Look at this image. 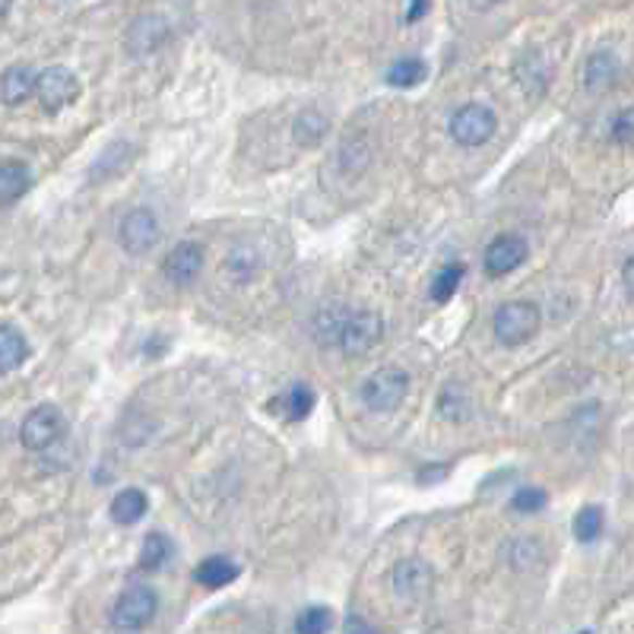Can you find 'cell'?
I'll list each match as a JSON object with an SVG mask.
<instances>
[{
	"label": "cell",
	"instance_id": "5b68a950",
	"mask_svg": "<svg viewBox=\"0 0 634 634\" xmlns=\"http://www.w3.org/2000/svg\"><path fill=\"white\" fill-rule=\"evenodd\" d=\"M64 432H67L64 412L58 410V407H51V403H45V407H36V410L23 419V425H20V442H23V448L26 450L41 453V450L54 448V445L64 438Z\"/></svg>",
	"mask_w": 634,
	"mask_h": 634
},
{
	"label": "cell",
	"instance_id": "44dd1931",
	"mask_svg": "<svg viewBox=\"0 0 634 634\" xmlns=\"http://www.w3.org/2000/svg\"><path fill=\"white\" fill-rule=\"evenodd\" d=\"M273 407L283 410V415H286L289 422H301V419H308L311 410H314V390L299 381V384H293L279 400H273Z\"/></svg>",
	"mask_w": 634,
	"mask_h": 634
},
{
	"label": "cell",
	"instance_id": "9a60e30c",
	"mask_svg": "<svg viewBox=\"0 0 634 634\" xmlns=\"http://www.w3.org/2000/svg\"><path fill=\"white\" fill-rule=\"evenodd\" d=\"M29 339L23 336V331L0 324V374L16 372L26 359H29Z\"/></svg>",
	"mask_w": 634,
	"mask_h": 634
},
{
	"label": "cell",
	"instance_id": "277c9868",
	"mask_svg": "<svg viewBox=\"0 0 634 634\" xmlns=\"http://www.w3.org/2000/svg\"><path fill=\"white\" fill-rule=\"evenodd\" d=\"M156 609H159V597H156L150 584H130L114 602L112 629H117V632L147 629L156 619Z\"/></svg>",
	"mask_w": 634,
	"mask_h": 634
},
{
	"label": "cell",
	"instance_id": "4316f807",
	"mask_svg": "<svg viewBox=\"0 0 634 634\" xmlns=\"http://www.w3.org/2000/svg\"><path fill=\"white\" fill-rule=\"evenodd\" d=\"M514 74H518V79H521L523 89H530V92H533V79H536V89H539V92H543V89H546V83H549V71L543 67V58H539V54H533V51L518 61Z\"/></svg>",
	"mask_w": 634,
	"mask_h": 634
},
{
	"label": "cell",
	"instance_id": "52a82bcc",
	"mask_svg": "<svg viewBox=\"0 0 634 634\" xmlns=\"http://www.w3.org/2000/svg\"><path fill=\"white\" fill-rule=\"evenodd\" d=\"M159 238H162V225H159V220H156V213H152L150 207L130 210V213L121 220V228H117L121 248H124L127 254H134V258H140V254L152 251V248L159 245Z\"/></svg>",
	"mask_w": 634,
	"mask_h": 634
},
{
	"label": "cell",
	"instance_id": "8992f818",
	"mask_svg": "<svg viewBox=\"0 0 634 634\" xmlns=\"http://www.w3.org/2000/svg\"><path fill=\"white\" fill-rule=\"evenodd\" d=\"M495 127H498V114L480 102L463 105L450 117V137H453V144H460L467 150H476V147L488 144L495 137Z\"/></svg>",
	"mask_w": 634,
	"mask_h": 634
},
{
	"label": "cell",
	"instance_id": "f1b7e54d",
	"mask_svg": "<svg viewBox=\"0 0 634 634\" xmlns=\"http://www.w3.org/2000/svg\"><path fill=\"white\" fill-rule=\"evenodd\" d=\"M369 159H372V152H369V147H365V140H362V137H352V140H346V144H343V156H339L343 172L359 175V172L369 165Z\"/></svg>",
	"mask_w": 634,
	"mask_h": 634
},
{
	"label": "cell",
	"instance_id": "1f68e13d",
	"mask_svg": "<svg viewBox=\"0 0 634 634\" xmlns=\"http://www.w3.org/2000/svg\"><path fill=\"white\" fill-rule=\"evenodd\" d=\"M622 286H625V293L634 299V254L622 266Z\"/></svg>",
	"mask_w": 634,
	"mask_h": 634
},
{
	"label": "cell",
	"instance_id": "e0dca14e",
	"mask_svg": "<svg viewBox=\"0 0 634 634\" xmlns=\"http://www.w3.org/2000/svg\"><path fill=\"white\" fill-rule=\"evenodd\" d=\"M150 501L140 488H124L117 492L112 501V521L121 523V526H134L137 521H144Z\"/></svg>",
	"mask_w": 634,
	"mask_h": 634
},
{
	"label": "cell",
	"instance_id": "f546056e",
	"mask_svg": "<svg viewBox=\"0 0 634 634\" xmlns=\"http://www.w3.org/2000/svg\"><path fill=\"white\" fill-rule=\"evenodd\" d=\"M546 505H549V495H546V488H536V485H523L511 498V508L518 514H539Z\"/></svg>",
	"mask_w": 634,
	"mask_h": 634
},
{
	"label": "cell",
	"instance_id": "484cf974",
	"mask_svg": "<svg viewBox=\"0 0 634 634\" xmlns=\"http://www.w3.org/2000/svg\"><path fill=\"white\" fill-rule=\"evenodd\" d=\"M422 79H425V64H422L419 58H400V61H394L390 71H387V83L397 86V89H412V86H419Z\"/></svg>",
	"mask_w": 634,
	"mask_h": 634
},
{
	"label": "cell",
	"instance_id": "2e32d148",
	"mask_svg": "<svg viewBox=\"0 0 634 634\" xmlns=\"http://www.w3.org/2000/svg\"><path fill=\"white\" fill-rule=\"evenodd\" d=\"M327 130H331V117L327 114H321L318 109H304L296 117V124H293V140L299 147H304V150H311V147H318L327 137Z\"/></svg>",
	"mask_w": 634,
	"mask_h": 634
},
{
	"label": "cell",
	"instance_id": "ffe728a7",
	"mask_svg": "<svg viewBox=\"0 0 634 634\" xmlns=\"http://www.w3.org/2000/svg\"><path fill=\"white\" fill-rule=\"evenodd\" d=\"M346 314H349L346 304H327L324 311H318L314 321H311V334H314V339H318L321 346H334L336 349V336L343 331Z\"/></svg>",
	"mask_w": 634,
	"mask_h": 634
},
{
	"label": "cell",
	"instance_id": "30bf717a",
	"mask_svg": "<svg viewBox=\"0 0 634 634\" xmlns=\"http://www.w3.org/2000/svg\"><path fill=\"white\" fill-rule=\"evenodd\" d=\"M432 587H435V571H432L428 561H397V568H394V594L397 597L407 599V602H419V599H425L432 594Z\"/></svg>",
	"mask_w": 634,
	"mask_h": 634
},
{
	"label": "cell",
	"instance_id": "ac0fdd59",
	"mask_svg": "<svg viewBox=\"0 0 634 634\" xmlns=\"http://www.w3.org/2000/svg\"><path fill=\"white\" fill-rule=\"evenodd\" d=\"M36 71L33 67H13L0 83V96L7 105H23L36 92Z\"/></svg>",
	"mask_w": 634,
	"mask_h": 634
},
{
	"label": "cell",
	"instance_id": "4dcf8cb0",
	"mask_svg": "<svg viewBox=\"0 0 634 634\" xmlns=\"http://www.w3.org/2000/svg\"><path fill=\"white\" fill-rule=\"evenodd\" d=\"M609 137H612L616 147H634V105L616 114V121L609 127Z\"/></svg>",
	"mask_w": 634,
	"mask_h": 634
},
{
	"label": "cell",
	"instance_id": "603a6c76",
	"mask_svg": "<svg viewBox=\"0 0 634 634\" xmlns=\"http://www.w3.org/2000/svg\"><path fill=\"white\" fill-rule=\"evenodd\" d=\"M463 276H467L463 263H448V266H442V270L435 273V279H432V289H428L432 301L448 304V301L457 296V289H460Z\"/></svg>",
	"mask_w": 634,
	"mask_h": 634
},
{
	"label": "cell",
	"instance_id": "d6a6232c",
	"mask_svg": "<svg viewBox=\"0 0 634 634\" xmlns=\"http://www.w3.org/2000/svg\"><path fill=\"white\" fill-rule=\"evenodd\" d=\"M425 10H428V0H410V13H407V23H415V20H422V16H425Z\"/></svg>",
	"mask_w": 634,
	"mask_h": 634
},
{
	"label": "cell",
	"instance_id": "6da1fadb",
	"mask_svg": "<svg viewBox=\"0 0 634 634\" xmlns=\"http://www.w3.org/2000/svg\"><path fill=\"white\" fill-rule=\"evenodd\" d=\"M492 327H495V339L508 349H518L523 343H530L533 336L539 334L543 327V311L533 304V301H505L495 318H492Z\"/></svg>",
	"mask_w": 634,
	"mask_h": 634
},
{
	"label": "cell",
	"instance_id": "7a4b0ae2",
	"mask_svg": "<svg viewBox=\"0 0 634 634\" xmlns=\"http://www.w3.org/2000/svg\"><path fill=\"white\" fill-rule=\"evenodd\" d=\"M407 394H410V374L397 365L377 369L362 384V403L374 412H394L397 407H403Z\"/></svg>",
	"mask_w": 634,
	"mask_h": 634
},
{
	"label": "cell",
	"instance_id": "9c48e42d",
	"mask_svg": "<svg viewBox=\"0 0 634 634\" xmlns=\"http://www.w3.org/2000/svg\"><path fill=\"white\" fill-rule=\"evenodd\" d=\"M203 261H207V251H203L200 241H178V245L169 251V258L162 261V276H165L172 286L185 289V286H190V283L203 273Z\"/></svg>",
	"mask_w": 634,
	"mask_h": 634
},
{
	"label": "cell",
	"instance_id": "d6986e66",
	"mask_svg": "<svg viewBox=\"0 0 634 634\" xmlns=\"http://www.w3.org/2000/svg\"><path fill=\"white\" fill-rule=\"evenodd\" d=\"M33 187V172L23 162H3L0 165V203L20 200Z\"/></svg>",
	"mask_w": 634,
	"mask_h": 634
},
{
	"label": "cell",
	"instance_id": "5bb4252c",
	"mask_svg": "<svg viewBox=\"0 0 634 634\" xmlns=\"http://www.w3.org/2000/svg\"><path fill=\"white\" fill-rule=\"evenodd\" d=\"M238 574H241V568L228 559V556H210V559H203L194 568V581L200 587H207V591H220V587L235 584Z\"/></svg>",
	"mask_w": 634,
	"mask_h": 634
},
{
	"label": "cell",
	"instance_id": "836d02e7",
	"mask_svg": "<svg viewBox=\"0 0 634 634\" xmlns=\"http://www.w3.org/2000/svg\"><path fill=\"white\" fill-rule=\"evenodd\" d=\"M501 0H470V7L473 10H492V7H498Z\"/></svg>",
	"mask_w": 634,
	"mask_h": 634
},
{
	"label": "cell",
	"instance_id": "cb8c5ba5",
	"mask_svg": "<svg viewBox=\"0 0 634 634\" xmlns=\"http://www.w3.org/2000/svg\"><path fill=\"white\" fill-rule=\"evenodd\" d=\"M602 526H606V514L599 505H587L574 514V536L577 543H597L602 536Z\"/></svg>",
	"mask_w": 634,
	"mask_h": 634
},
{
	"label": "cell",
	"instance_id": "4fadbf2b",
	"mask_svg": "<svg viewBox=\"0 0 634 634\" xmlns=\"http://www.w3.org/2000/svg\"><path fill=\"white\" fill-rule=\"evenodd\" d=\"M622 76V61L612 51H594L584 64V86L587 92H606L619 83Z\"/></svg>",
	"mask_w": 634,
	"mask_h": 634
},
{
	"label": "cell",
	"instance_id": "7402d4cb",
	"mask_svg": "<svg viewBox=\"0 0 634 634\" xmlns=\"http://www.w3.org/2000/svg\"><path fill=\"white\" fill-rule=\"evenodd\" d=\"M258 270H261V258H258L254 248H235V251L225 258V273H228V279L238 283V286L251 283V279L258 276Z\"/></svg>",
	"mask_w": 634,
	"mask_h": 634
},
{
	"label": "cell",
	"instance_id": "3957f363",
	"mask_svg": "<svg viewBox=\"0 0 634 634\" xmlns=\"http://www.w3.org/2000/svg\"><path fill=\"white\" fill-rule=\"evenodd\" d=\"M381 339H384V318L377 311H352L349 308L343 331L336 336V349L359 359V356L372 352Z\"/></svg>",
	"mask_w": 634,
	"mask_h": 634
},
{
	"label": "cell",
	"instance_id": "83f0119b",
	"mask_svg": "<svg viewBox=\"0 0 634 634\" xmlns=\"http://www.w3.org/2000/svg\"><path fill=\"white\" fill-rule=\"evenodd\" d=\"M334 629V612L327 606H308L296 619V632L301 634H321Z\"/></svg>",
	"mask_w": 634,
	"mask_h": 634
},
{
	"label": "cell",
	"instance_id": "8fae6325",
	"mask_svg": "<svg viewBox=\"0 0 634 634\" xmlns=\"http://www.w3.org/2000/svg\"><path fill=\"white\" fill-rule=\"evenodd\" d=\"M165 38H169V20L159 13H144L130 23L124 45H127L130 58H144V54L159 51L165 45Z\"/></svg>",
	"mask_w": 634,
	"mask_h": 634
},
{
	"label": "cell",
	"instance_id": "7c38bea8",
	"mask_svg": "<svg viewBox=\"0 0 634 634\" xmlns=\"http://www.w3.org/2000/svg\"><path fill=\"white\" fill-rule=\"evenodd\" d=\"M526 251H530V248H526V241H523L521 235H498V238L485 248L483 258L485 273H488L492 279L514 273V270L526 261Z\"/></svg>",
	"mask_w": 634,
	"mask_h": 634
},
{
	"label": "cell",
	"instance_id": "d4e9b609",
	"mask_svg": "<svg viewBox=\"0 0 634 634\" xmlns=\"http://www.w3.org/2000/svg\"><path fill=\"white\" fill-rule=\"evenodd\" d=\"M172 559V543L165 533H147L144 546H140V568L144 571H159L165 561Z\"/></svg>",
	"mask_w": 634,
	"mask_h": 634
},
{
	"label": "cell",
	"instance_id": "e575fe53",
	"mask_svg": "<svg viewBox=\"0 0 634 634\" xmlns=\"http://www.w3.org/2000/svg\"><path fill=\"white\" fill-rule=\"evenodd\" d=\"M7 10H10V0H0V16H3Z\"/></svg>",
	"mask_w": 634,
	"mask_h": 634
},
{
	"label": "cell",
	"instance_id": "ba28073f",
	"mask_svg": "<svg viewBox=\"0 0 634 634\" xmlns=\"http://www.w3.org/2000/svg\"><path fill=\"white\" fill-rule=\"evenodd\" d=\"M79 96V83L67 67H48L36 76V99L45 112H61L74 105Z\"/></svg>",
	"mask_w": 634,
	"mask_h": 634
}]
</instances>
